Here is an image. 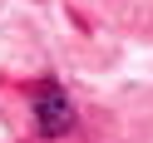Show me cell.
<instances>
[{"label": "cell", "instance_id": "cell-1", "mask_svg": "<svg viewBox=\"0 0 153 143\" xmlns=\"http://www.w3.org/2000/svg\"><path fill=\"white\" fill-rule=\"evenodd\" d=\"M35 128H40L45 138H59V133L74 128V109H69V99H64L59 84L35 89Z\"/></svg>", "mask_w": 153, "mask_h": 143}]
</instances>
